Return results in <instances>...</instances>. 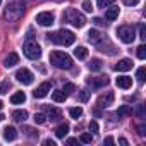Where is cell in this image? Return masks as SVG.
Masks as SVG:
<instances>
[{"instance_id": "1", "label": "cell", "mask_w": 146, "mask_h": 146, "mask_svg": "<svg viewBox=\"0 0 146 146\" xmlns=\"http://www.w3.org/2000/svg\"><path fill=\"white\" fill-rule=\"evenodd\" d=\"M46 40L52 41V43H55V45L69 46V45H72V43L76 41V36H74V33L69 31V29H58L55 33H48L46 35Z\"/></svg>"}, {"instance_id": "2", "label": "cell", "mask_w": 146, "mask_h": 146, "mask_svg": "<svg viewBox=\"0 0 146 146\" xmlns=\"http://www.w3.org/2000/svg\"><path fill=\"white\" fill-rule=\"evenodd\" d=\"M50 64L53 65V67H57V69H70L72 67V58L65 53V52H58V50H55V52H52L50 53Z\"/></svg>"}, {"instance_id": "3", "label": "cell", "mask_w": 146, "mask_h": 146, "mask_svg": "<svg viewBox=\"0 0 146 146\" xmlns=\"http://www.w3.org/2000/svg\"><path fill=\"white\" fill-rule=\"evenodd\" d=\"M62 19L69 24H72L74 28H83L86 24V19L81 12H78L76 9H67L64 14H62Z\"/></svg>"}, {"instance_id": "4", "label": "cell", "mask_w": 146, "mask_h": 146, "mask_svg": "<svg viewBox=\"0 0 146 146\" xmlns=\"http://www.w3.org/2000/svg\"><path fill=\"white\" fill-rule=\"evenodd\" d=\"M117 36L124 41V43H132L136 38V29L134 26H119L117 28Z\"/></svg>"}, {"instance_id": "5", "label": "cell", "mask_w": 146, "mask_h": 146, "mask_svg": "<svg viewBox=\"0 0 146 146\" xmlns=\"http://www.w3.org/2000/svg\"><path fill=\"white\" fill-rule=\"evenodd\" d=\"M23 14H24V5L19 4V2H14V4H11V5L7 7V11H5V19H9V21H17Z\"/></svg>"}, {"instance_id": "6", "label": "cell", "mask_w": 146, "mask_h": 146, "mask_svg": "<svg viewBox=\"0 0 146 146\" xmlns=\"http://www.w3.org/2000/svg\"><path fill=\"white\" fill-rule=\"evenodd\" d=\"M23 50H24V55H26L29 60H36V58L41 57V46H40L38 43H35V41H28Z\"/></svg>"}, {"instance_id": "7", "label": "cell", "mask_w": 146, "mask_h": 146, "mask_svg": "<svg viewBox=\"0 0 146 146\" xmlns=\"http://www.w3.org/2000/svg\"><path fill=\"white\" fill-rule=\"evenodd\" d=\"M16 79H17L19 83H23V84H31V83L35 81V76H33V72H31L29 69L23 67V69H19V70L16 72Z\"/></svg>"}, {"instance_id": "8", "label": "cell", "mask_w": 146, "mask_h": 146, "mask_svg": "<svg viewBox=\"0 0 146 146\" xmlns=\"http://www.w3.org/2000/svg\"><path fill=\"white\" fill-rule=\"evenodd\" d=\"M53 21H55V17H53L52 12H40V14L36 16V23H38L40 26H52Z\"/></svg>"}, {"instance_id": "9", "label": "cell", "mask_w": 146, "mask_h": 146, "mask_svg": "<svg viewBox=\"0 0 146 146\" xmlns=\"http://www.w3.org/2000/svg\"><path fill=\"white\" fill-rule=\"evenodd\" d=\"M110 83V79L107 78V76H98V78H90L88 79V84L91 86V88H103V86H107Z\"/></svg>"}, {"instance_id": "10", "label": "cell", "mask_w": 146, "mask_h": 146, "mask_svg": "<svg viewBox=\"0 0 146 146\" xmlns=\"http://www.w3.org/2000/svg\"><path fill=\"white\" fill-rule=\"evenodd\" d=\"M50 90H52V83H50V81H45V83H41V84L33 91V95H35V98H43V96L48 95Z\"/></svg>"}, {"instance_id": "11", "label": "cell", "mask_w": 146, "mask_h": 146, "mask_svg": "<svg viewBox=\"0 0 146 146\" xmlns=\"http://www.w3.org/2000/svg\"><path fill=\"white\" fill-rule=\"evenodd\" d=\"M113 100H115V95H113L112 91H108L107 95H102V96L98 98V107H100V108H107V107H110V105L113 103Z\"/></svg>"}, {"instance_id": "12", "label": "cell", "mask_w": 146, "mask_h": 146, "mask_svg": "<svg viewBox=\"0 0 146 146\" xmlns=\"http://www.w3.org/2000/svg\"><path fill=\"white\" fill-rule=\"evenodd\" d=\"M113 69L119 70V72H127V70L132 69V60H129V58H122V60H119V64H115Z\"/></svg>"}, {"instance_id": "13", "label": "cell", "mask_w": 146, "mask_h": 146, "mask_svg": "<svg viewBox=\"0 0 146 146\" xmlns=\"http://www.w3.org/2000/svg\"><path fill=\"white\" fill-rule=\"evenodd\" d=\"M16 64H19V55L16 52H11L5 58H4V65L5 67H14Z\"/></svg>"}, {"instance_id": "14", "label": "cell", "mask_w": 146, "mask_h": 146, "mask_svg": "<svg viewBox=\"0 0 146 146\" xmlns=\"http://www.w3.org/2000/svg\"><path fill=\"white\" fill-rule=\"evenodd\" d=\"M117 86L119 88H122V90H129L131 86H132V78H129V76H120V78H117Z\"/></svg>"}, {"instance_id": "15", "label": "cell", "mask_w": 146, "mask_h": 146, "mask_svg": "<svg viewBox=\"0 0 146 146\" xmlns=\"http://www.w3.org/2000/svg\"><path fill=\"white\" fill-rule=\"evenodd\" d=\"M4 139H5V141H14V139H17V131H16V127L7 125V127L4 129Z\"/></svg>"}, {"instance_id": "16", "label": "cell", "mask_w": 146, "mask_h": 146, "mask_svg": "<svg viewBox=\"0 0 146 146\" xmlns=\"http://www.w3.org/2000/svg\"><path fill=\"white\" fill-rule=\"evenodd\" d=\"M48 120H58L60 117H62V112L58 110V108H53V107H50V108H46V115H45Z\"/></svg>"}, {"instance_id": "17", "label": "cell", "mask_w": 146, "mask_h": 146, "mask_svg": "<svg viewBox=\"0 0 146 146\" xmlns=\"http://www.w3.org/2000/svg\"><path fill=\"white\" fill-rule=\"evenodd\" d=\"M88 41L93 43V45H98V43L103 41V38H102V35H100L96 29H91V31L88 33Z\"/></svg>"}, {"instance_id": "18", "label": "cell", "mask_w": 146, "mask_h": 146, "mask_svg": "<svg viewBox=\"0 0 146 146\" xmlns=\"http://www.w3.org/2000/svg\"><path fill=\"white\" fill-rule=\"evenodd\" d=\"M119 14H120V9H119V7H110V9H107V12H105V19H107V21H115V19L119 17Z\"/></svg>"}, {"instance_id": "19", "label": "cell", "mask_w": 146, "mask_h": 146, "mask_svg": "<svg viewBox=\"0 0 146 146\" xmlns=\"http://www.w3.org/2000/svg\"><path fill=\"white\" fill-rule=\"evenodd\" d=\"M26 102V95L23 93V91H17V93H14L12 96H11V103L12 105H21V103H24Z\"/></svg>"}, {"instance_id": "20", "label": "cell", "mask_w": 146, "mask_h": 146, "mask_svg": "<svg viewBox=\"0 0 146 146\" xmlns=\"http://www.w3.org/2000/svg\"><path fill=\"white\" fill-rule=\"evenodd\" d=\"M67 132H69V124H60V125L55 129V136H57L58 139H64V137L67 136Z\"/></svg>"}, {"instance_id": "21", "label": "cell", "mask_w": 146, "mask_h": 146, "mask_svg": "<svg viewBox=\"0 0 146 146\" xmlns=\"http://www.w3.org/2000/svg\"><path fill=\"white\" fill-rule=\"evenodd\" d=\"M88 67H90V70H93V72H98V70H102V67H103V62H102L100 58H91V60H90V64H88Z\"/></svg>"}, {"instance_id": "22", "label": "cell", "mask_w": 146, "mask_h": 146, "mask_svg": "<svg viewBox=\"0 0 146 146\" xmlns=\"http://www.w3.org/2000/svg\"><path fill=\"white\" fill-rule=\"evenodd\" d=\"M129 115H132V108H131L129 105H122V107H119V110H117V117H119V119H122V117H129Z\"/></svg>"}, {"instance_id": "23", "label": "cell", "mask_w": 146, "mask_h": 146, "mask_svg": "<svg viewBox=\"0 0 146 146\" xmlns=\"http://www.w3.org/2000/svg\"><path fill=\"white\" fill-rule=\"evenodd\" d=\"M12 119H14L16 122H24V120L28 119V112H26V110H14V112H12Z\"/></svg>"}, {"instance_id": "24", "label": "cell", "mask_w": 146, "mask_h": 146, "mask_svg": "<svg viewBox=\"0 0 146 146\" xmlns=\"http://www.w3.org/2000/svg\"><path fill=\"white\" fill-rule=\"evenodd\" d=\"M74 55H76V58H79V60H84V58L88 57V50H86L84 46H78V48L74 50Z\"/></svg>"}, {"instance_id": "25", "label": "cell", "mask_w": 146, "mask_h": 146, "mask_svg": "<svg viewBox=\"0 0 146 146\" xmlns=\"http://www.w3.org/2000/svg\"><path fill=\"white\" fill-rule=\"evenodd\" d=\"M52 98H53V102H57V103H64V102L67 100V95H65L64 91H53Z\"/></svg>"}, {"instance_id": "26", "label": "cell", "mask_w": 146, "mask_h": 146, "mask_svg": "<svg viewBox=\"0 0 146 146\" xmlns=\"http://www.w3.org/2000/svg\"><path fill=\"white\" fill-rule=\"evenodd\" d=\"M23 132H26V136H28V137H31V139H38V131H36V129H33V127L24 125V127H23Z\"/></svg>"}, {"instance_id": "27", "label": "cell", "mask_w": 146, "mask_h": 146, "mask_svg": "<svg viewBox=\"0 0 146 146\" xmlns=\"http://www.w3.org/2000/svg\"><path fill=\"white\" fill-rule=\"evenodd\" d=\"M69 115H70L72 119H79V117L83 115V108H81V107H72V108L69 110Z\"/></svg>"}, {"instance_id": "28", "label": "cell", "mask_w": 146, "mask_h": 146, "mask_svg": "<svg viewBox=\"0 0 146 146\" xmlns=\"http://www.w3.org/2000/svg\"><path fill=\"white\" fill-rule=\"evenodd\" d=\"M62 91H64L65 95H72V93L76 91V86L72 84V83H65V84H64V90H62Z\"/></svg>"}, {"instance_id": "29", "label": "cell", "mask_w": 146, "mask_h": 146, "mask_svg": "<svg viewBox=\"0 0 146 146\" xmlns=\"http://www.w3.org/2000/svg\"><path fill=\"white\" fill-rule=\"evenodd\" d=\"M79 141H81V143L90 144V143H93V136H91L90 132H83V134H81V137H79Z\"/></svg>"}, {"instance_id": "30", "label": "cell", "mask_w": 146, "mask_h": 146, "mask_svg": "<svg viewBox=\"0 0 146 146\" xmlns=\"http://www.w3.org/2000/svg\"><path fill=\"white\" fill-rule=\"evenodd\" d=\"M33 120H35V124H45L46 122V117L43 115V113H35V117H33Z\"/></svg>"}, {"instance_id": "31", "label": "cell", "mask_w": 146, "mask_h": 146, "mask_svg": "<svg viewBox=\"0 0 146 146\" xmlns=\"http://www.w3.org/2000/svg\"><path fill=\"white\" fill-rule=\"evenodd\" d=\"M144 72H146V69H144V67H139V69H137V72H136V78H137V81H139V83H144V79H146V78H144Z\"/></svg>"}, {"instance_id": "32", "label": "cell", "mask_w": 146, "mask_h": 146, "mask_svg": "<svg viewBox=\"0 0 146 146\" xmlns=\"http://www.w3.org/2000/svg\"><path fill=\"white\" fill-rule=\"evenodd\" d=\"M9 90H11V83H9V81H4V83H0V95H5Z\"/></svg>"}, {"instance_id": "33", "label": "cell", "mask_w": 146, "mask_h": 146, "mask_svg": "<svg viewBox=\"0 0 146 146\" xmlns=\"http://www.w3.org/2000/svg\"><path fill=\"white\" fill-rule=\"evenodd\" d=\"M115 2V0H96V4H98V7H102V9H107L108 5H112Z\"/></svg>"}, {"instance_id": "34", "label": "cell", "mask_w": 146, "mask_h": 146, "mask_svg": "<svg viewBox=\"0 0 146 146\" xmlns=\"http://www.w3.org/2000/svg\"><path fill=\"white\" fill-rule=\"evenodd\" d=\"M137 57H139L141 60L146 58V46H144V45H141V46L137 48Z\"/></svg>"}, {"instance_id": "35", "label": "cell", "mask_w": 146, "mask_h": 146, "mask_svg": "<svg viewBox=\"0 0 146 146\" xmlns=\"http://www.w3.org/2000/svg\"><path fill=\"white\" fill-rule=\"evenodd\" d=\"M83 9H84L86 12H91V11H93V4H91V0H84V2H83Z\"/></svg>"}, {"instance_id": "36", "label": "cell", "mask_w": 146, "mask_h": 146, "mask_svg": "<svg viewBox=\"0 0 146 146\" xmlns=\"http://www.w3.org/2000/svg\"><path fill=\"white\" fill-rule=\"evenodd\" d=\"M136 115H137L139 119H144V105H137V108H136Z\"/></svg>"}, {"instance_id": "37", "label": "cell", "mask_w": 146, "mask_h": 146, "mask_svg": "<svg viewBox=\"0 0 146 146\" xmlns=\"http://www.w3.org/2000/svg\"><path fill=\"white\" fill-rule=\"evenodd\" d=\"M139 38H141L143 41L146 40V26H144V24H141V26H139Z\"/></svg>"}, {"instance_id": "38", "label": "cell", "mask_w": 146, "mask_h": 146, "mask_svg": "<svg viewBox=\"0 0 146 146\" xmlns=\"http://www.w3.org/2000/svg\"><path fill=\"white\" fill-rule=\"evenodd\" d=\"M88 98H90V91L83 90V91L79 93V100H81V102H88Z\"/></svg>"}, {"instance_id": "39", "label": "cell", "mask_w": 146, "mask_h": 146, "mask_svg": "<svg viewBox=\"0 0 146 146\" xmlns=\"http://www.w3.org/2000/svg\"><path fill=\"white\" fill-rule=\"evenodd\" d=\"M88 127H90V132H98V124H96L95 120H91Z\"/></svg>"}, {"instance_id": "40", "label": "cell", "mask_w": 146, "mask_h": 146, "mask_svg": "<svg viewBox=\"0 0 146 146\" xmlns=\"http://www.w3.org/2000/svg\"><path fill=\"white\" fill-rule=\"evenodd\" d=\"M137 132H139V136H144L146 134V125L144 124H139L137 125Z\"/></svg>"}, {"instance_id": "41", "label": "cell", "mask_w": 146, "mask_h": 146, "mask_svg": "<svg viewBox=\"0 0 146 146\" xmlns=\"http://www.w3.org/2000/svg\"><path fill=\"white\" fill-rule=\"evenodd\" d=\"M93 23H95L96 26H105V24H107V23H105L102 17H95V19H93Z\"/></svg>"}, {"instance_id": "42", "label": "cell", "mask_w": 146, "mask_h": 146, "mask_svg": "<svg viewBox=\"0 0 146 146\" xmlns=\"http://www.w3.org/2000/svg\"><path fill=\"white\" fill-rule=\"evenodd\" d=\"M122 2H124L125 5L131 7V5H137V4H139V0H122Z\"/></svg>"}, {"instance_id": "43", "label": "cell", "mask_w": 146, "mask_h": 146, "mask_svg": "<svg viewBox=\"0 0 146 146\" xmlns=\"http://www.w3.org/2000/svg\"><path fill=\"white\" fill-rule=\"evenodd\" d=\"M43 144H45V146H55V141H53V139H45Z\"/></svg>"}, {"instance_id": "44", "label": "cell", "mask_w": 146, "mask_h": 146, "mask_svg": "<svg viewBox=\"0 0 146 146\" xmlns=\"http://www.w3.org/2000/svg\"><path fill=\"white\" fill-rule=\"evenodd\" d=\"M65 143H67V144H78V143H79V141H78V139H76V137H69V139H67V141H65Z\"/></svg>"}, {"instance_id": "45", "label": "cell", "mask_w": 146, "mask_h": 146, "mask_svg": "<svg viewBox=\"0 0 146 146\" xmlns=\"http://www.w3.org/2000/svg\"><path fill=\"white\" fill-rule=\"evenodd\" d=\"M103 143H105V144H113L115 141H113V137H112V136H108V137H105V141H103Z\"/></svg>"}, {"instance_id": "46", "label": "cell", "mask_w": 146, "mask_h": 146, "mask_svg": "<svg viewBox=\"0 0 146 146\" xmlns=\"http://www.w3.org/2000/svg\"><path fill=\"white\" fill-rule=\"evenodd\" d=\"M119 143H120L122 146H127V139H125V137H120V139H119Z\"/></svg>"}, {"instance_id": "47", "label": "cell", "mask_w": 146, "mask_h": 146, "mask_svg": "<svg viewBox=\"0 0 146 146\" xmlns=\"http://www.w3.org/2000/svg\"><path fill=\"white\" fill-rule=\"evenodd\" d=\"M2 107H4V103H2V100H0V110H2Z\"/></svg>"}, {"instance_id": "48", "label": "cell", "mask_w": 146, "mask_h": 146, "mask_svg": "<svg viewBox=\"0 0 146 146\" xmlns=\"http://www.w3.org/2000/svg\"><path fill=\"white\" fill-rule=\"evenodd\" d=\"M0 120H4V115H2V113H0Z\"/></svg>"}, {"instance_id": "49", "label": "cell", "mask_w": 146, "mask_h": 146, "mask_svg": "<svg viewBox=\"0 0 146 146\" xmlns=\"http://www.w3.org/2000/svg\"><path fill=\"white\" fill-rule=\"evenodd\" d=\"M0 2H2V0H0Z\"/></svg>"}]
</instances>
